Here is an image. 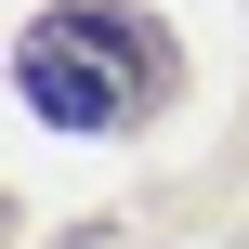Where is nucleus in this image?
<instances>
[{"instance_id": "f257e3e1", "label": "nucleus", "mask_w": 249, "mask_h": 249, "mask_svg": "<svg viewBox=\"0 0 249 249\" xmlns=\"http://www.w3.org/2000/svg\"><path fill=\"white\" fill-rule=\"evenodd\" d=\"M171 79H184V53H171V26L131 13V0H66V13H39V26L13 39V92H26V118H53V131H131V118L171 105Z\"/></svg>"}]
</instances>
